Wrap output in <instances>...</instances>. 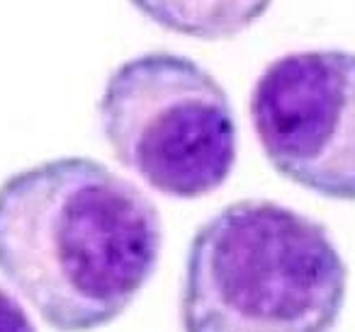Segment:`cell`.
Wrapping results in <instances>:
<instances>
[{
    "label": "cell",
    "mask_w": 355,
    "mask_h": 332,
    "mask_svg": "<svg viewBox=\"0 0 355 332\" xmlns=\"http://www.w3.org/2000/svg\"><path fill=\"white\" fill-rule=\"evenodd\" d=\"M163 250L158 206L93 158H56L0 185V274L59 332L117 320Z\"/></svg>",
    "instance_id": "1"
},
{
    "label": "cell",
    "mask_w": 355,
    "mask_h": 332,
    "mask_svg": "<svg viewBox=\"0 0 355 332\" xmlns=\"http://www.w3.org/2000/svg\"><path fill=\"white\" fill-rule=\"evenodd\" d=\"M348 267L329 228L270 199L224 206L185 257L183 332H334Z\"/></svg>",
    "instance_id": "2"
},
{
    "label": "cell",
    "mask_w": 355,
    "mask_h": 332,
    "mask_svg": "<svg viewBox=\"0 0 355 332\" xmlns=\"http://www.w3.org/2000/svg\"><path fill=\"white\" fill-rule=\"evenodd\" d=\"M100 127L119 165L173 199L212 194L236 165L227 90L188 56L148 51L114 68L100 98Z\"/></svg>",
    "instance_id": "3"
},
{
    "label": "cell",
    "mask_w": 355,
    "mask_h": 332,
    "mask_svg": "<svg viewBox=\"0 0 355 332\" xmlns=\"http://www.w3.org/2000/svg\"><path fill=\"white\" fill-rule=\"evenodd\" d=\"M248 109L268 163L285 180L355 201V51H292L270 61Z\"/></svg>",
    "instance_id": "4"
},
{
    "label": "cell",
    "mask_w": 355,
    "mask_h": 332,
    "mask_svg": "<svg viewBox=\"0 0 355 332\" xmlns=\"http://www.w3.org/2000/svg\"><path fill=\"white\" fill-rule=\"evenodd\" d=\"M132 6L166 32L222 42L261 20L272 0H132Z\"/></svg>",
    "instance_id": "5"
},
{
    "label": "cell",
    "mask_w": 355,
    "mask_h": 332,
    "mask_svg": "<svg viewBox=\"0 0 355 332\" xmlns=\"http://www.w3.org/2000/svg\"><path fill=\"white\" fill-rule=\"evenodd\" d=\"M0 332H37L22 303L0 284Z\"/></svg>",
    "instance_id": "6"
}]
</instances>
